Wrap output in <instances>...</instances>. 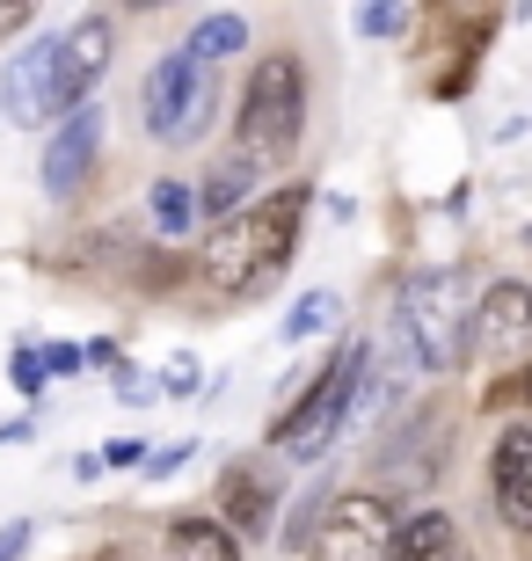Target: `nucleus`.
<instances>
[{
  "label": "nucleus",
  "mask_w": 532,
  "mask_h": 561,
  "mask_svg": "<svg viewBox=\"0 0 532 561\" xmlns=\"http://www.w3.org/2000/svg\"><path fill=\"white\" fill-rule=\"evenodd\" d=\"M15 387L22 394H44V351H15Z\"/></svg>",
  "instance_id": "23"
},
{
  "label": "nucleus",
  "mask_w": 532,
  "mask_h": 561,
  "mask_svg": "<svg viewBox=\"0 0 532 561\" xmlns=\"http://www.w3.org/2000/svg\"><path fill=\"white\" fill-rule=\"evenodd\" d=\"M489 489L511 533H532V431H503L489 459Z\"/></svg>",
  "instance_id": "10"
},
{
  "label": "nucleus",
  "mask_w": 532,
  "mask_h": 561,
  "mask_svg": "<svg viewBox=\"0 0 532 561\" xmlns=\"http://www.w3.org/2000/svg\"><path fill=\"white\" fill-rule=\"evenodd\" d=\"M365 365H372L365 343H343V351L328 357V373L314 379L307 394H299V409H292V416H278V453H292V459H321L328 445H336V431H343L350 394H358Z\"/></svg>",
  "instance_id": "4"
},
{
  "label": "nucleus",
  "mask_w": 532,
  "mask_h": 561,
  "mask_svg": "<svg viewBox=\"0 0 532 561\" xmlns=\"http://www.w3.org/2000/svg\"><path fill=\"white\" fill-rule=\"evenodd\" d=\"M307 131V73L292 51H270L256 66V81L241 88V117H234V153H248L256 168L285 161Z\"/></svg>",
  "instance_id": "3"
},
{
  "label": "nucleus",
  "mask_w": 532,
  "mask_h": 561,
  "mask_svg": "<svg viewBox=\"0 0 532 561\" xmlns=\"http://www.w3.org/2000/svg\"><path fill=\"white\" fill-rule=\"evenodd\" d=\"M190 453H197V445H190V437H176V445H161V453H146L139 474H146V481H168L176 467H190Z\"/></svg>",
  "instance_id": "21"
},
{
  "label": "nucleus",
  "mask_w": 532,
  "mask_h": 561,
  "mask_svg": "<svg viewBox=\"0 0 532 561\" xmlns=\"http://www.w3.org/2000/svg\"><path fill=\"white\" fill-rule=\"evenodd\" d=\"M146 219H154V233H190L197 227V190L190 183H154V197H146Z\"/></svg>",
  "instance_id": "16"
},
{
  "label": "nucleus",
  "mask_w": 532,
  "mask_h": 561,
  "mask_svg": "<svg viewBox=\"0 0 532 561\" xmlns=\"http://www.w3.org/2000/svg\"><path fill=\"white\" fill-rule=\"evenodd\" d=\"M117 401H132V409H146V401H161V387H154L146 373H124V379H117Z\"/></svg>",
  "instance_id": "24"
},
{
  "label": "nucleus",
  "mask_w": 532,
  "mask_h": 561,
  "mask_svg": "<svg viewBox=\"0 0 532 561\" xmlns=\"http://www.w3.org/2000/svg\"><path fill=\"white\" fill-rule=\"evenodd\" d=\"M474 299H482V291L460 271H409L401 277V321H394V329L409 343L416 373H452V365L467 357Z\"/></svg>",
  "instance_id": "2"
},
{
  "label": "nucleus",
  "mask_w": 532,
  "mask_h": 561,
  "mask_svg": "<svg viewBox=\"0 0 532 561\" xmlns=\"http://www.w3.org/2000/svg\"><path fill=\"white\" fill-rule=\"evenodd\" d=\"M44 373H81V351H73V343H52V351H44Z\"/></svg>",
  "instance_id": "25"
},
{
  "label": "nucleus",
  "mask_w": 532,
  "mask_h": 561,
  "mask_svg": "<svg viewBox=\"0 0 532 561\" xmlns=\"http://www.w3.org/2000/svg\"><path fill=\"white\" fill-rule=\"evenodd\" d=\"M110 59H117V30H110L103 15L73 22L59 37V59H52V88H59V110L73 117V110H88V95H95V81L110 73Z\"/></svg>",
  "instance_id": "7"
},
{
  "label": "nucleus",
  "mask_w": 532,
  "mask_h": 561,
  "mask_svg": "<svg viewBox=\"0 0 532 561\" xmlns=\"http://www.w3.org/2000/svg\"><path fill=\"white\" fill-rule=\"evenodd\" d=\"M394 30H409V8H394V0H365L358 8V37H394Z\"/></svg>",
  "instance_id": "19"
},
{
  "label": "nucleus",
  "mask_w": 532,
  "mask_h": 561,
  "mask_svg": "<svg viewBox=\"0 0 532 561\" xmlns=\"http://www.w3.org/2000/svg\"><path fill=\"white\" fill-rule=\"evenodd\" d=\"M22 547H30V525H22V518H15V525H0V561H15Z\"/></svg>",
  "instance_id": "26"
},
{
  "label": "nucleus",
  "mask_w": 532,
  "mask_h": 561,
  "mask_svg": "<svg viewBox=\"0 0 532 561\" xmlns=\"http://www.w3.org/2000/svg\"><path fill=\"white\" fill-rule=\"evenodd\" d=\"M525 401H532V373H525Z\"/></svg>",
  "instance_id": "27"
},
{
  "label": "nucleus",
  "mask_w": 532,
  "mask_h": 561,
  "mask_svg": "<svg viewBox=\"0 0 532 561\" xmlns=\"http://www.w3.org/2000/svg\"><path fill=\"white\" fill-rule=\"evenodd\" d=\"M219 503H226V518L241 525V533H270V489L256 474H226Z\"/></svg>",
  "instance_id": "17"
},
{
  "label": "nucleus",
  "mask_w": 532,
  "mask_h": 561,
  "mask_svg": "<svg viewBox=\"0 0 532 561\" xmlns=\"http://www.w3.org/2000/svg\"><path fill=\"white\" fill-rule=\"evenodd\" d=\"M387 561H460V533H452V518L438 503H430V511H409V518H394Z\"/></svg>",
  "instance_id": "12"
},
{
  "label": "nucleus",
  "mask_w": 532,
  "mask_h": 561,
  "mask_svg": "<svg viewBox=\"0 0 532 561\" xmlns=\"http://www.w3.org/2000/svg\"><path fill=\"white\" fill-rule=\"evenodd\" d=\"M336 321H343V299H336V291H307V299L285 313V329H278V335H285V343H314V335H328Z\"/></svg>",
  "instance_id": "18"
},
{
  "label": "nucleus",
  "mask_w": 532,
  "mask_h": 561,
  "mask_svg": "<svg viewBox=\"0 0 532 561\" xmlns=\"http://www.w3.org/2000/svg\"><path fill=\"white\" fill-rule=\"evenodd\" d=\"M197 379H205V373H197V357L176 351V357H168V373L154 379V387H161V394H197Z\"/></svg>",
  "instance_id": "20"
},
{
  "label": "nucleus",
  "mask_w": 532,
  "mask_h": 561,
  "mask_svg": "<svg viewBox=\"0 0 532 561\" xmlns=\"http://www.w3.org/2000/svg\"><path fill=\"white\" fill-rule=\"evenodd\" d=\"M248 44V22L241 15H205L197 30H190V44H183V59H197V66H212V59H234Z\"/></svg>",
  "instance_id": "15"
},
{
  "label": "nucleus",
  "mask_w": 532,
  "mask_h": 561,
  "mask_svg": "<svg viewBox=\"0 0 532 561\" xmlns=\"http://www.w3.org/2000/svg\"><path fill=\"white\" fill-rule=\"evenodd\" d=\"M256 175L263 168L248 161V153H219L212 161V175H205V190H197V211H212V219H234V211H248V197H256Z\"/></svg>",
  "instance_id": "13"
},
{
  "label": "nucleus",
  "mask_w": 532,
  "mask_h": 561,
  "mask_svg": "<svg viewBox=\"0 0 532 561\" xmlns=\"http://www.w3.org/2000/svg\"><path fill=\"white\" fill-rule=\"evenodd\" d=\"M314 205V190L307 183H292V190H270L263 205H248L234 211L226 227H212L205 241V277L226 291H270L278 285V271L292 263V249H299V219H307Z\"/></svg>",
  "instance_id": "1"
},
{
  "label": "nucleus",
  "mask_w": 532,
  "mask_h": 561,
  "mask_svg": "<svg viewBox=\"0 0 532 561\" xmlns=\"http://www.w3.org/2000/svg\"><path fill=\"white\" fill-rule=\"evenodd\" d=\"M52 59H59V37H37L22 44L15 59L0 66V110H8V125H44V117H59V88H52Z\"/></svg>",
  "instance_id": "8"
},
{
  "label": "nucleus",
  "mask_w": 532,
  "mask_h": 561,
  "mask_svg": "<svg viewBox=\"0 0 532 561\" xmlns=\"http://www.w3.org/2000/svg\"><path fill=\"white\" fill-rule=\"evenodd\" d=\"M474 335L496 351H518L532 335V285H489L474 299Z\"/></svg>",
  "instance_id": "11"
},
{
  "label": "nucleus",
  "mask_w": 532,
  "mask_h": 561,
  "mask_svg": "<svg viewBox=\"0 0 532 561\" xmlns=\"http://www.w3.org/2000/svg\"><path fill=\"white\" fill-rule=\"evenodd\" d=\"M95 146H103V110L88 103V110H73V117L52 131V153H44V190H52V197H73V190H81V175L95 168Z\"/></svg>",
  "instance_id": "9"
},
{
  "label": "nucleus",
  "mask_w": 532,
  "mask_h": 561,
  "mask_svg": "<svg viewBox=\"0 0 532 561\" xmlns=\"http://www.w3.org/2000/svg\"><path fill=\"white\" fill-rule=\"evenodd\" d=\"M394 511L387 496H336L314 525V561H387Z\"/></svg>",
  "instance_id": "6"
},
{
  "label": "nucleus",
  "mask_w": 532,
  "mask_h": 561,
  "mask_svg": "<svg viewBox=\"0 0 532 561\" xmlns=\"http://www.w3.org/2000/svg\"><path fill=\"white\" fill-rule=\"evenodd\" d=\"M95 459H103V467H146V437H110Z\"/></svg>",
  "instance_id": "22"
},
{
  "label": "nucleus",
  "mask_w": 532,
  "mask_h": 561,
  "mask_svg": "<svg viewBox=\"0 0 532 561\" xmlns=\"http://www.w3.org/2000/svg\"><path fill=\"white\" fill-rule=\"evenodd\" d=\"M168 561H241V547L219 518H176L168 525Z\"/></svg>",
  "instance_id": "14"
},
{
  "label": "nucleus",
  "mask_w": 532,
  "mask_h": 561,
  "mask_svg": "<svg viewBox=\"0 0 532 561\" xmlns=\"http://www.w3.org/2000/svg\"><path fill=\"white\" fill-rule=\"evenodd\" d=\"M212 73L197 59H183V51H168V59H154L146 66V88H139V117H146V131L154 139H168V146H190L197 131L212 125Z\"/></svg>",
  "instance_id": "5"
}]
</instances>
